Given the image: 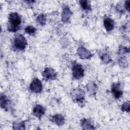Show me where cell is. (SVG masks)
Returning a JSON list of instances; mask_svg holds the SVG:
<instances>
[{
	"mask_svg": "<svg viewBox=\"0 0 130 130\" xmlns=\"http://www.w3.org/2000/svg\"><path fill=\"white\" fill-rule=\"evenodd\" d=\"M21 24V18L17 12L11 13L8 17L7 29L10 32H17L20 29Z\"/></svg>",
	"mask_w": 130,
	"mask_h": 130,
	"instance_id": "6da1fadb",
	"label": "cell"
},
{
	"mask_svg": "<svg viewBox=\"0 0 130 130\" xmlns=\"http://www.w3.org/2000/svg\"><path fill=\"white\" fill-rule=\"evenodd\" d=\"M13 45L16 49L22 51L25 49L27 45V41L22 34H19L14 37Z\"/></svg>",
	"mask_w": 130,
	"mask_h": 130,
	"instance_id": "7a4b0ae2",
	"label": "cell"
},
{
	"mask_svg": "<svg viewBox=\"0 0 130 130\" xmlns=\"http://www.w3.org/2000/svg\"><path fill=\"white\" fill-rule=\"evenodd\" d=\"M71 96L74 102L78 104H82L85 101V93L81 88H76L71 91Z\"/></svg>",
	"mask_w": 130,
	"mask_h": 130,
	"instance_id": "3957f363",
	"label": "cell"
},
{
	"mask_svg": "<svg viewBox=\"0 0 130 130\" xmlns=\"http://www.w3.org/2000/svg\"><path fill=\"white\" fill-rule=\"evenodd\" d=\"M72 76L75 79L82 78L84 75V70L81 64L75 62L72 66Z\"/></svg>",
	"mask_w": 130,
	"mask_h": 130,
	"instance_id": "277c9868",
	"label": "cell"
},
{
	"mask_svg": "<svg viewBox=\"0 0 130 130\" xmlns=\"http://www.w3.org/2000/svg\"><path fill=\"white\" fill-rule=\"evenodd\" d=\"M29 89L34 93H41L43 89L42 82L38 78H34L30 84Z\"/></svg>",
	"mask_w": 130,
	"mask_h": 130,
	"instance_id": "5b68a950",
	"label": "cell"
},
{
	"mask_svg": "<svg viewBox=\"0 0 130 130\" xmlns=\"http://www.w3.org/2000/svg\"><path fill=\"white\" fill-rule=\"evenodd\" d=\"M43 79L46 81L53 80L56 78L57 73L51 68H46L42 73Z\"/></svg>",
	"mask_w": 130,
	"mask_h": 130,
	"instance_id": "8992f818",
	"label": "cell"
},
{
	"mask_svg": "<svg viewBox=\"0 0 130 130\" xmlns=\"http://www.w3.org/2000/svg\"><path fill=\"white\" fill-rule=\"evenodd\" d=\"M77 54L80 58L83 59H89L93 55L89 50L83 47H80L77 49Z\"/></svg>",
	"mask_w": 130,
	"mask_h": 130,
	"instance_id": "52a82bcc",
	"label": "cell"
},
{
	"mask_svg": "<svg viewBox=\"0 0 130 130\" xmlns=\"http://www.w3.org/2000/svg\"><path fill=\"white\" fill-rule=\"evenodd\" d=\"M72 14L73 12L70 9L69 7L67 5L63 6V7H62V11L61 16V21L64 23L68 22L70 19V18L72 16Z\"/></svg>",
	"mask_w": 130,
	"mask_h": 130,
	"instance_id": "ba28073f",
	"label": "cell"
},
{
	"mask_svg": "<svg viewBox=\"0 0 130 130\" xmlns=\"http://www.w3.org/2000/svg\"><path fill=\"white\" fill-rule=\"evenodd\" d=\"M111 91L115 99H120L123 94V91L119 83H113L111 86Z\"/></svg>",
	"mask_w": 130,
	"mask_h": 130,
	"instance_id": "9c48e42d",
	"label": "cell"
},
{
	"mask_svg": "<svg viewBox=\"0 0 130 130\" xmlns=\"http://www.w3.org/2000/svg\"><path fill=\"white\" fill-rule=\"evenodd\" d=\"M45 108L41 105H36L32 109L33 114L40 119L45 113Z\"/></svg>",
	"mask_w": 130,
	"mask_h": 130,
	"instance_id": "30bf717a",
	"label": "cell"
},
{
	"mask_svg": "<svg viewBox=\"0 0 130 130\" xmlns=\"http://www.w3.org/2000/svg\"><path fill=\"white\" fill-rule=\"evenodd\" d=\"M51 121L58 126H61L64 124L65 119L64 117L61 114H55L51 118Z\"/></svg>",
	"mask_w": 130,
	"mask_h": 130,
	"instance_id": "8fae6325",
	"label": "cell"
},
{
	"mask_svg": "<svg viewBox=\"0 0 130 130\" xmlns=\"http://www.w3.org/2000/svg\"><path fill=\"white\" fill-rule=\"evenodd\" d=\"M80 123L83 129H94L95 128L89 119L83 118L81 120Z\"/></svg>",
	"mask_w": 130,
	"mask_h": 130,
	"instance_id": "7c38bea8",
	"label": "cell"
},
{
	"mask_svg": "<svg viewBox=\"0 0 130 130\" xmlns=\"http://www.w3.org/2000/svg\"><path fill=\"white\" fill-rule=\"evenodd\" d=\"M104 25L107 31H110L114 27V22L110 17H106L104 19Z\"/></svg>",
	"mask_w": 130,
	"mask_h": 130,
	"instance_id": "4fadbf2b",
	"label": "cell"
},
{
	"mask_svg": "<svg viewBox=\"0 0 130 130\" xmlns=\"http://www.w3.org/2000/svg\"><path fill=\"white\" fill-rule=\"evenodd\" d=\"M88 92L92 95H94L96 93L98 86L93 82H90L88 83L86 86Z\"/></svg>",
	"mask_w": 130,
	"mask_h": 130,
	"instance_id": "5bb4252c",
	"label": "cell"
},
{
	"mask_svg": "<svg viewBox=\"0 0 130 130\" xmlns=\"http://www.w3.org/2000/svg\"><path fill=\"white\" fill-rule=\"evenodd\" d=\"M9 101L7 97L4 94H1L0 98V104L1 107L5 110H8Z\"/></svg>",
	"mask_w": 130,
	"mask_h": 130,
	"instance_id": "9a60e30c",
	"label": "cell"
},
{
	"mask_svg": "<svg viewBox=\"0 0 130 130\" xmlns=\"http://www.w3.org/2000/svg\"><path fill=\"white\" fill-rule=\"evenodd\" d=\"M37 22L41 25H44L46 24V16L44 14H39L36 18Z\"/></svg>",
	"mask_w": 130,
	"mask_h": 130,
	"instance_id": "2e32d148",
	"label": "cell"
},
{
	"mask_svg": "<svg viewBox=\"0 0 130 130\" xmlns=\"http://www.w3.org/2000/svg\"><path fill=\"white\" fill-rule=\"evenodd\" d=\"M79 3L81 7L83 10L85 11H90L91 10V7L88 1L83 0V1H80Z\"/></svg>",
	"mask_w": 130,
	"mask_h": 130,
	"instance_id": "e0dca14e",
	"label": "cell"
},
{
	"mask_svg": "<svg viewBox=\"0 0 130 130\" xmlns=\"http://www.w3.org/2000/svg\"><path fill=\"white\" fill-rule=\"evenodd\" d=\"M36 30H37L36 28L31 25H28V26H26L24 28L25 32L26 34H27L29 35H31V36L35 35V34H36Z\"/></svg>",
	"mask_w": 130,
	"mask_h": 130,
	"instance_id": "ac0fdd59",
	"label": "cell"
},
{
	"mask_svg": "<svg viewBox=\"0 0 130 130\" xmlns=\"http://www.w3.org/2000/svg\"><path fill=\"white\" fill-rule=\"evenodd\" d=\"M13 128L14 129H24L25 121H23L20 122H14L13 124Z\"/></svg>",
	"mask_w": 130,
	"mask_h": 130,
	"instance_id": "d6986e66",
	"label": "cell"
},
{
	"mask_svg": "<svg viewBox=\"0 0 130 130\" xmlns=\"http://www.w3.org/2000/svg\"><path fill=\"white\" fill-rule=\"evenodd\" d=\"M101 60L104 62L105 63H109V62H111L112 61V59L111 58V57L107 53H104L102 54L101 56H100Z\"/></svg>",
	"mask_w": 130,
	"mask_h": 130,
	"instance_id": "ffe728a7",
	"label": "cell"
},
{
	"mask_svg": "<svg viewBox=\"0 0 130 130\" xmlns=\"http://www.w3.org/2000/svg\"><path fill=\"white\" fill-rule=\"evenodd\" d=\"M121 109L122 111H125L127 112H129L130 111V103L129 101H126L124 102L122 105L121 107Z\"/></svg>",
	"mask_w": 130,
	"mask_h": 130,
	"instance_id": "44dd1931",
	"label": "cell"
},
{
	"mask_svg": "<svg viewBox=\"0 0 130 130\" xmlns=\"http://www.w3.org/2000/svg\"><path fill=\"white\" fill-rule=\"evenodd\" d=\"M129 51V50L128 48L123 47L122 46H120V47H119L118 53L125 54V53H128Z\"/></svg>",
	"mask_w": 130,
	"mask_h": 130,
	"instance_id": "7402d4cb",
	"label": "cell"
},
{
	"mask_svg": "<svg viewBox=\"0 0 130 130\" xmlns=\"http://www.w3.org/2000/svg\"><path fill=\"white\" fill-rule=\"evenodd\" d=\"M129 3H130L129 1H127L124 3V8L128 12L129 11Z\"/></svg>",
	"mask_w": 130,
	"mask_h": 130,
	"instance_id": "603a6c76",
	"label": "cell"
}]
</instances>
